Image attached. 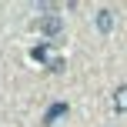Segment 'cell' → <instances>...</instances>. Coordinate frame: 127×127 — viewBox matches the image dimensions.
Instances as JSON below:
<instances>
[{
  "instance_id": "5b68a950",
  "label": "cell",
  "mask_w": 127,
  "mask_h": 127,
  "mask_svg": "<svg viewBox=\"0 0 127 127\" xmlns=\"http://www.w3.org/2000/svg\"><path fill=\"white\" fill-rule=\"evenodd\" d=\"M67 114V104H54V107H47V114H44V124H54L57 117Z\"/></svg>"
},
{
  "instance_id": "277c9868",
  "label": "cell",
  "mask_w": 127,
  "mask_h": 127,
  "mask_svg": "<svg viewBox=\"0 0 127 127\" xmlns=\"http://www.w3.org/2000/svg\"><path fill=\"white\" fill-rule=\"evenodd\" d=\"M114 110L117 114H127V84L114 90Z\"/></svg>"
},
{
  "instance_id": "6da1fadb",
  "label": "cell",
  "mask_w": 127,
  "mask_h": 127,
  "mask_svg": "<svg viewBox=\"0 0 127 127\" xmlns=\"http://www.w3.org/2000/svg\"><path fill=\"white\" fill-rule=\"evenodd\" d=\"M37 30L44 33V37H60V30H64V20L57 17V13H44V17L37 20Z\"/></svg>"
},
{
  "instance_id": "7a4b0ae2",
  "label": "cell",
  "mask_w": 127,
  "mask_h": 127,
  "mask_svg": "<svg viewBox=\"0 0 127 127\" xmlns=\"http://www.w3.org/2000/svg\"><path fill=\"white\" fill-rule=\"evenodd\" d=\"M30 57H33V60H40V64H47L50 70H64V60L50 50V47H33V54H30Z\"/></svg>"
},
{
  "instance_id": "3957f363",
  "label": "cell",
  "mask_w": 127,
  "mask_h": 127,
  "mask_svg": "<svg viewBox=\"0 0 127 127\" xmlns=\"http://www.w3.org/2000/svg\"><path fill=\"white\" fill-rule=\"evenodd\" d=\"M94 24H97L100 33H110V30H114V13H110V10H100V13L94 17Z\"/></svg>"
}]
</instances>
